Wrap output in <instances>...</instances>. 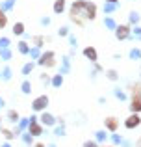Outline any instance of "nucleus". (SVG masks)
Wrapping results in <instances>:
<instances>
[{
    "instance_id": "a211bd4d",
    "label": "nucleus",
    "mask_w": 141,
    "mask_h": 147,
    "mask_svg": "<svg viewBox=\"0 0 141 147\" xmlns=\"http://www.w3.org/2000/svg\"><path fill=\"white\" fill-rule=\"evenodd\" d=\"M113 95H115V97H117V100H121V102H124V100L128 99V95L124 93V91L121 90V88H113Z\"/></svg>"
},
{
    "instance_id": "473e14b6",
    "label": "nucleus",
    "mask_w": 141,
    "mask_h": 147,
    "mask_svg": "<svg viewBox=\"0 0 141 147\" xmlns=\"http://www.w3.org/2000/svg\"><path fill=\"white\" fill-rule=\"evenodd\" d=\"M106 76H108L110 80H113V82H115V80H119V73H117L115 69H108V71H106Z\"/></svg>"
},
{
    "instance_id": "3c124183",
    "label": "nucleus",
    "mask_w": 141,
    "mask_h": 147,
    "mask_svg": "<svg viewBox=\"0 0 141 147\" xmlns=\"http://www.w3.org/2000/svg\"><path fill=\"white\" fill-rule=\"evenodd\" d=\"M48 147H56V145H54V144H50V145H48Z\"/></svg>"
},
{
    "instance_id": "2f4dec72",
    "label": "nucleus",
    "mask_w": 141,
    "mask_h": 147,
    "mask_svg": "<svg viewBox=\"0 0 141 147\" xmlns=\"http://www.w3.org/2000/svg\"><path fill=\"white\" fill-rule=\"evenodd\" d=\"M28 54H30V58H32V60H37V58L41 56V49L39 47H32Z\"/></svg>"
},
{
    "instance_id": "a19ab883",
    "label": "nucleus",
    "mask_w": 141,
    "mask_h": 147,
    "mask_svg": "<svg viewBox=\"0 0 141 147\" xmlns=\"http://www.w3.org/2000/svg\"><path fill=\"white\" fill-rule=\"evenodd\" d=\"M69 43H71V47H72V49L78 47V39H76L74 36H71V34H69Z\"/></svg>"
},
{
    "instance_id": "4c0bfd02",
    "label": "nucleus",
    "mask_w": 141,
    "mask_h": 147,
    "mask_svg": "<svg viewBox=\"0 0 141 147\" xmlns=\"http://www.w3.org/2000/svg\"><path fill=\"white\" fill-rule=\"evenodd\" d=\"M9 45H11V39L9 37H0V49H9Z\"/></svg>"
},
{
    "instance_id": "0eeeda50",
    "label": "nucleus",
    "mask_w": 141,
    "mask_h": 147,
    "mask_svg": "<svg viewBox=\"0 0 141 147\" xmlns=\"http://www.w3.org/2000/svg\"><path fill=\"white\" fill-rule=\"evenodd\" d=\"M28 132L32 134L33 138L41 136V134H43V125H41L39 121H33V123H30V125H28Z\"/></svg>"
},
{
    "instance_id": "9b49d317",
    "label": "nucleus",
    "mask_w": 141,
    "mask_h": 147,
    "mask_svg": "<svg viewBox=\"0 0 141 147\" xmlns=\"http://www.w3.org/2000/svg\"><path fill=\"white\" fill-rule=\"evenodd\" d=\"M69 73H71V58L63 56V61L59 65V75H69Z\"/></svg>"
},
{
    "instance_id": "f257e3e1",
    "label": "nucleus",
    "mask_w": 141,
    "mask_h": 147,
    "mask_svg": "<svg viewBox=\"0 0 141 147\" xmlns=\"http://www.w3.org/2000/svg\"><path fill=\"white\" fill-rule=\"evenodd\" d=\"M71 17L93 21V19L97 17V6H95L93 2H87V0H76L71 6Z\"/></svg>"
},
{
    "instance_id": "7ed1b4c3",
    "label": "nucleus",
    "mask_w": 141,
    "mask_h": 147,
    "mask_svg": "<svg viewBox=\"0 0 141 147\" xmlns=\"http://www.w3.org/2000/svg\"><path fill=\"white\" fill-rule=\"evenodd\" d=\"M48 104H50V99H48V95H39V97L33 99L32 110H33V112H43V110H47Z\"/></svg>"
},
{
    "instance_id": "603ef678",
    "label": "nucleus",
    "mask_w": 141,
    "mask_h": 147,
    "mask_svg": "<svg viewBox=\"0 0 141 147\" xmlns=\"http://www.w3.org/2000/svg\"><path fill=\"white\" fill-rule=\"evenodd\" d=\"M0 78H2V75H0Z\"/></svg>"
},
{
    "instance_id": "58836bf2",
    "label": "nucleus",
    "mask_w": 141,
    "mask_h": 147,
    "mask_svg": "<svg viewBox=\"0 0 141 147\" xmlns=\"http://www.w3.org/2000/svg\"><path fill=\"white\" fill-rule=\"evenodd\" d=\"M110 138H112L113 145H121V142H123V138H121L119 134H115V132H112V134H110Z\"/></svg>"
},
{
    "instance_id": "37998d69",
    "label": "nucleus",
    "mask_w": 141,
    "mask_h": 147,
    "mask_svg": "<svg viewBox=\"0 0 141 147\" xmlns=\"http://www.w3.org/2000/svg\"><path fill=\"white\" fill-rule=\"evenodd\" d=\"M50 17H41V26H50Z\"/></svg>"
},
{
    "instance_id": "ea45409f",
    "label": "nucleus",
    "mask_w": 141,
    "mask_h": 147,
    "mask_svg": "<svg viewBox=\"0 0 141 147\" xmlns=\"http://www.w3.org/2000/svg\"><path fill=\"white\" fill-rule=\"evenodd\" d=\"M82 147H98V142L97 140H87V142H84Z\"/></svg>"
},
{
    "instance_id": "4468645a",
    "label": "nucleus",
    "mask_w": 141,
    "mask_h": 147,
    "mask_svg": "<svg viewBox=\"0 0 141 147\" xmlns=\"http://www.w3.org/2000/svg\"><path fill=\"white\" fill-rule=\"evenodd\" d=\"M63 11H65V0H56L54 2V13L61 15Z\"/></svg>"
},
{
    "instance_id": "6e6552de",
    "label": "nucleus",
    "mask_w": 141,
    "mask_h": 147,
    "mask_svg": "<svg viewBox=\"0 0 141 147\" xmlns=\"http://www.w3.org/2000/svg\"><path fill=\"white\" fill-rule=\"evenodd\" d=\"M130 110L136 112V114H141V93H134L130 102Z\"/></svg>"
},
{
    "instance_id": "b1692460",
    "label": "nucleus",
    "mask_w": 141,
    "mask_h": 147,
    "mask_svg": "<svg viewBox=\"0 0 141 147\" xmlns=\"http://www.w3.org/2000/svg\"><path fill=\"white\" fill-rule=\"evenodd\" d=\"M13 6H15V0H4V2L0 4V9H4V11H11V9H13Z\"/></svg>"
},
{
    "instance_id": "a878e982",
    "label": "nucleus",
    "mask_w": 141,
    "mask_h": 147,
    "mask_svg": "<svg viewBox=\"0 0 141 147\" xmlns=\"http://www.w3.org/2000/svg\"><path fill=\"white\" fill-rule=\"evenodd\" d=\"M128 56H130V60H134V61H139V60H141V50H139V49H130Z\"/></svg>"
},
{
    "instance_id": "c03bdc74",
    "label": "nucleus",
    "mask_w": 141,
    "mask_h": 147,
    "mask_svg": "<svg viewBox=\"0 0 141 147\" xmlns=\"http://www.w3.org/2000/svg\"><path fill=\"white\" fill-rule=\"evenodd\" d=\"M2 108H6V99L0 97V110H2Z\"/></svg>"
},
{
    "instance_id": "20e7f679",
    "label": "nucleus",
    "mask_w": 141,
    "mask_h": 147,
    "mask_svg": "<svg viewBox=\"0 0 141 147\" xmlns=\"http://www.w3.org/2000/svg\"><path fill=\"white\" fill-rule=\"evenodd\" d=\"M113 34H115L117 41H126L130 39V24H117V28L113 30Z\"/></svg>"
},
{
    "instance_id": "ddd939ff",
    "label": "nucleus",
    "mask_w": 141,
    "mask_h": 147,
    "mask_svg": "<svg viewBox=\"0 0 141 147\" xmlns=\"http://www.w3.org/2000/svg\"><path fill=\"white\" fill-rule=\"evenodd\" d=\"M130 39H136V41H141V26H139V24H136V26H132V30H130Z\"/></svg>"
},
{
    "instance_id": "49530a36",
    "label": "nucleus",
    "mask_w": 141,
    "mask_h": 147,
    "mask_svg": "<svg viewBox=\"0 0 141 147\" xmlns=\"http://www.w3.org/2000/svg\"><path fill=\"white\" fill-rule=\"evenodd\" d=\"M106 2H112V4H119V0H106Z\"/></svg>"
},
{
    "instance_id": "72a5a7b5",
    "label": "nucleus",
    "mask_w": 141,
    "mask_h": 147,
    "mask_svg": "<svg viewBox=\"0 0 141 147\" xmlns=\"http://www.w3.org/2000/svg\"><path fill=\"white\" fill-rule=\"evenodd\" d=\"M0 132L4 134V138H6V140H13V138H15L13 130H9V129H4V127H2V129H0Z\"/></svg>"
},
{
    "instance_id": "f03ea898",
    "label": "nucleus",
    "mask_w": 141,
    "mask_h": 147,
    "mask_svg": "<svg viewBox=\"0 0 141 147\" xmlns=\"http://www.w3.org/2000/svg\"><path fill=\"white\" fill-rule=\"evenodd\" d=\"M56 52L54 50H48V52H43L39 58H37L35 65H45V67H54L56 65Z\"/></svg>"
},
{
    "instance_id": "09e8293b",
    "label": "nucleus",
    "mask_w": 141,
    "mask_h": 147,
    "mask_svg": "<svg viewBox=\"0 0 141 147\" xmlns=\"http://www.w3.org/2000/svg\"><path fill=\"white\" fill-rule=\"evenodd\" d=\"M33 147H45V144H35Z\"/></svg>"
},
{
    "instance_id": "9d476101",
    "label": "nucleus",
    "mask_w": 141,
    "mask_h": 147,
    "mask_svg": "<svg viewBox=\"0 0 141 147\" xmlns=\"http://www.w3.org/2000/svg\"><path fill=\"white\" fill-rule=\"evenodd\" d=\"M84 56H86L87 60L91 61V63L98 61V52H97V50H95L93 47H86V49H84Z\"/></svg>"
},
{
    "instance_id": "4be33fe9",
    "label": "nucleus",
    "mask_w": 141,
    "mask_h": 147,
    "mask_svg": "<svg viewBox=\"0 0 141 147\" xmlns=\"http://www.w3.org/2000/svg\"><path fill=\"white\" fill-rule=\"evenodd\" d=\"M21 91L24 95H30L32 93V82H30V80H24V82L21 84Z\"/></svg>"
},
{
    "instance_id": "5701e85b",
    "label": "nucleus",
    "mask_w": 141,
    "mask_h": 147,
    "mask_svg": "<svg viewBox=\"0 0 141 147\" xmlns=\"http://www.w3.org/2000/svg\"><path fill=\"white\" fill-rule=\"evenodd\" d=\"M17 123H19V125H17V127H19V130L22 132V130H26V129H28L30 119H28V117H19V121H17Z\"/></svg>"
},
{
    "instance_id": "c85d7f7f",
    "label": "nucleus",
    "mask_w": 141,
    "mask_h": 147,
    "mask_svg": "<svg viewBox=\"0 0 141 147\" xmlns=\"http://www.w3.org/2000/svg\"><path fill=\"white\" fill-rule=\"evenodd\" d=\"M7 121L9 123H17L19 121V112L17 110H7Z\"/></svg>"
},
{
    "instance_id": "39448f33",
    "label": "nucleus",
    "mask_w": 141,
    "mask_h": 147,
    "mask_svg": "<svg viewBox=\"0 0 141 147\" xmlns=\"http://www.w3.org/2000/svg\"><path fill=\"white\" fill-rule=\"evenodd\" d=\"M139 125H141V115L136 114V112H132V114L124 119V129H128V130L136 129V127H139Z\"/></svg>"
},
{
    "instance_id": "7c9ffc66",
    "label": "nucleus",
    "mask_w": 141,
    "mask_h": 147,
    "mask_svg": "<svg viewBox=\"0 0 141 147\" xmlns=\"http://www.w3.org/2000/svg\"><path fill=\"white\" fill-rule=\"evenodd\" d=\"M56 136H65V123H58V127L54 129Z\"/></svg>"
},
{
    "instance_id": "5fc2aeb1",
    "label": "nucleus",
    "mask_w": 141,
    "mask_h": 147,
    "mask_svg": "<svg viewBox=\"0 0 141 147\" xmlns=\"http://www.w3.org/2000/svg\"><path fill=\"white\" fill-rule=\"evenodd\" d=\"M139 76H141V73H139Z\"/></svg>"
},
{
    "instance_id": "a18cd8bd",
    "label": "nucleus",
    "mask_w": 141,
    "mask_h": 147,
    "mask_svg": "<svg viewBox=\"0 0 141 147\" xmlns=\"http://www.w3.org/2000/svg\"><path fill=\"white\" fill-rule=\"evenodd\" d=\"M121 145H123V147H132V144H130V142H126V140L121 142Z\"/></svg>"
},
{
    "instance_id": "aec40b11",
    "label": "nucleus",
    "mask_w": 141,
    "mask_h": 147,
    "mask_svg": "<svg viewBox=\"0 0 141 147\" xmlns=\"http://www.w3.org/2000/svg\"><path fill=\"white\" fill-rule=\"evenodd\" d=\"M104 26H106L108 30H112V32H113V30L117 28V22L113 21L112 17H108V15H106V17H104Z\"/></svg>"
},
{
    "instance_id": "e433bc0d",
    "label": "nucleus",
    "mask_w": 141,
    "mask_h": 147,
    "mask_svg": "<svg viewBox=\"0 0 141 147\" xmlns=\"http://www.w3.org/2000/svg\"><path fill=\"white\" fill-rule=\"evenodd\" d=\"M69 26H59V30H58V36L59 37H69Z\"/></svg>"
},
{
    "instance_id": "423d86ee",
    "label": "nucleus",
    "mask_w": 141,
    "mask_h": 147,
    "mask_svg": "<svg viewBox=\"0 0 141 147\" xmlns=\"http://www.w3.org/2000/svg\"><path fill=\"white\" fill-rule=\"evenodd\" d=\"M39 123L43 127H54L56 125V117L50 114V112L43 110V112H41V117H39Z\"/></svg>"
},
{
    "instance_id": "c756f323",
    "label": "nucleus",
    "mask_w": 141,
    "mask_h": 147,
    "mask_svg": "<svg viewBox=\"0 0 141 147\" xmlns=\"http://www.w3.org/2000/svg\"><path fill=\"white\" fill-rule=\"evenodd\" d=\"M106 138H108V132H106V130H97V132H95V140H97L98 144H100V142H106Z\"/></svg>"
},
{
    "instance_id": "6ab92c4d",
    "label": "nucleus",
    "mask_w": 141,
    "mask_h": 147,
    "mask_svg": "<svg viewBox=\"0 0 141 147\" xmlns=\"http://www.w3.org/2000/svg\"><path fill=\"white\" fill-rule=\"evenodd\" d=\"M102 9H104V13H106V15H110V13H113V11H115V9H119V4H112V2H106Z\"/></svg>"
},
{
    "instance_id": "2eb2a0df",
    "label": "nucleus",
    "mask_w": 141,
    "mask_h": 147,
    "mask_svg": "<svg viewBox=\"0 0 141 147\" xmlns=\"http://www.w3.org/2000/svg\"><path fill=\"white\" fill-rule=\"evenodd\" d=\"M11 32H13L15 36H24V32H26V30H24V22H15Z\"/></svg>"
},
{
    "instance_id": "f704fd0d",
    "label": "nucleus",
    "mask_w": 141,
    "mask_h": 147,
    "mask_svg": "<svg viewBox=\"0 0 141 147\" xmlns=\"http://www.w3.org/2000/svg\"><path fill=\"white\" fill-rule=\"evenodd\" d=\"M0 75H2V78L6 80V82H7V80H11V76H13V75H11V67H4V71L0 73Z\"/></svg>"
},
{
    "instance_id": "c9c22d12",
    "label": "nucleus",
    "mask_w": 141,
    "mask_h": 147,
    "mask_svg": "<svg viewBox=\"0 0 141 147\" xmlns=\"http://www.w3.org/2000/svg\"><path fill=\"white\" fill-rule=\"evenodd\" d=\"M7 26V17H6V11L0 9V28H6Z\"/></svg>"
},
{
    "instance_id": "393cba45",
    "label": "nucleus",
    "mask_w": 141,
    "mask_h": 147,
    "mask_svg": "<svg viewBox=\"0 0 141 147\" xmlns=\"http://www.w3.org/2000/svg\"><path fill=\"white\" fill-rule=\"evenodd\" d=\"M11 50L9 49H0V60H4V61H9L11 60Z\"/></svg>"
},
{
    "instance_id": "8fccbe9b",
    "label": "nucleus",
    "mask_w": 141,
    "mask_h": 147,
    "mask_svg": "<svg viewBox=\"0 0 141 147\" xmlns=\"http://www.w3.org/2000/svg\"><path fill=\"white\" fill-rule=\"evenodd\" d=\"M138 147H141V138H139V140H138Z\"/></svg>"
},
{
    "instance_id": "79ce46f5",
    "label": "nucleus",
    "mask_w": 141,
    "mask_h": 147,
    "mask_svg": "<svg viewBox=\"0 0 141 147\" xmlns=\"http://www.w3.org/2000/svg\"><path fill=\"white\" fill-rule=\"evenodd\" d=\"M41 80H43L45 86H48V84H50V76H48V73H43V75H41Z\"/></svg>"
},
{
    "instance_id": "f3484780",
    "label": "nucleus",
    "mask_w": 141,
    "mask_h": 147,
    "mask_svg": "<svg viewBox=\"0 0 141 147\" xmlns=\"http://www.w3.org/2000/svg\"><path fill=\"white\" fill-rule=\"evenodd\" d=\"M33 67H35V61H28V63H24L22 65V75L24 76H28V75H32V71H33Z\"/></svg>"
},
{
    "instance_id": "dca6fc26",
    "label": "nucleus",
    "mask_w": 141,
    "mask_h": 147,
    "mask_svg": "<svg viewBox=\"0 0 141 147\" xmlns=\"http://www.w3.org/2000/svg\"><path fill=\"white\" fill-rule=\"evenodd\" d=\"M61 84H63V75H54L50 78V86L52 88H61Z\"/></svg>"
},
{
    "instance_id": "864d4df0",
    "label": "nucleus",
    "mask_w": 141,
    "mask_h": 147,
    "mask_svg": "<svg viewBox=\"0 0 141 147\" xmlns=\"http://www.w3.org/2000/svg\"><path fill=\"white\" fill-rule=\"evenodd\" d=\"M0 121H2V117H0Z\"/></svg>"
},
{
    "instance_id": "6e6d98bb",
    "label": "nucleus",
    "mask_w": 141,
    "mask_h": 147,
    "mask_svg": "<svg viewBox=\"0 0 141 147\" xmlns=\"http://www.w3.org/2000/svg\"><path fill=\"white\" fill-rule=\"evenodd\" d=\"M110 147H113V145H110Z\"/></svg>"
},
{
    "instance_id": "bb28decb",
    "label": "nucleus",
    "mask_w": 141,
    "mask_h": 147,
    "mask_svg": "<svg viewBox=\"0 0 141 147\" xmlns=\"http://www.w3.org/2000/svg\"><path fill=\"white\" fill-rule=\"evenodd\" d=\"M30 39H32V43H33V47H43V43H45V37H41V36H30Z\"/></svg>"
},
{
    "instance_id": "412c9836",
    "label": "nucleus",
    "mask_w": 141,
    "mask_h": 147,
    "mask_svg": "<svg viewBox=\"0 0 141 147\" xmlns=\"http://www.w3.org/2000/svg\"><path fill=\"white\" fill-rule=\"evenodd\" d=\"M17 50H19V54H28L30 52V47H28V43L26 41H19V45H17Z\"/></svg>"
},
{
    "instance_id": "cd10ccee",
    "label": "nucleus",
    "mask_w": 141,
    "mask_h": 147,
    "mask_svg": "<svg viewBox=\"0 0 141 147\" xmlns=\"http://www.w3.org/2000/svg\"><path fill=\"white\" fill-rule=\"evenodd\" d=\"M22 144H24V145H32L33 144V136H32V134H30V132H24V130H22Z\"/></svg>"
},
{
    "instance_id": "1a4fd4ad",
    "label": "nucleus",
    "mask_w": 141,
    "mask_h": 147,
    "mask_svg": "<svg viewBox=\"0 0 141 147\" xmlns=\"http://www.w3.org/2000/svg\"><path fill=\"white\" fill-rule=\"evenodd\" d=\"M104 127L110 130V132H117V129H119V121H117V117H106L104 119Z\"/></svg>"
},
{
    "instance_id": "f8f14e48",
    "label": "nucleus",
    "mask_w": 141,
    "mask_h": 147,
    "mask_svg": "<svg viewBox=\"0 0 141 147\" xmlns=\"http://www.w3.org/2000/svg\"><path fill=\"white\" fill-rule=\"evenodd\" d=\"M139 21H141V15L138 11H130V15H128V24L136 26V24H139Z\"/></svg>"
},
{
    "instance_id": "de8ad7c7",
    "label": "nucleus",
    "mask_w": 141,
    "mask_h": 147,
    "mask_svg": "<svg viewBox=\"0 0 141 147\" xmlns=\"http://www.w3.org/2000/svg\"><path fill=\"white\" fill-rule=\"evenodd\" d=\"M2 147H11V144H9V142H6V144H2Z\"/></svg>"
}]
</instances>
